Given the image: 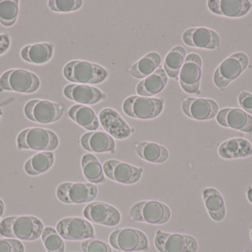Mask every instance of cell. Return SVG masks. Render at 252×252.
<instances>
[{
    "label": "cell",
    "instance_id": "cell-1",
    "mask_svg": "<svg viewBox=\"0 0 252 252\" xmlns=\"http://www.w3.org/2000/svg\"><path fill=\"white\" fill-rule=\"evenodd\" d=\"M44 223L33 216H13L0 222V235L5 238L33 241L41 236Z\"/></svg>",
    "mask_w": 252,
    "mask_h": 252
},
{
    "label": "cell",
    "instance_id": "cell-2",
    "mask_svg": "<svg viewBox=\"0 0 252 252\" xmlns=\"http://www.w3.org/2000/svg\"><path fill=\"white\" fill-rule=\"evenodd\" d=\"M63 76L71 82L81 84H97L109 76L107 70L100 65L83 60H73L66 64Z\"/></svg>",
    "mask_w": 252,
    "mask_h": 252
},
{
    "label": "cell",
    "instance_id": "cell-3",
    "mask_svg": "<svg viewBox=\"0 0 252 252\" xmlns=\"http://www.w3.org/2000/svg\"><path fill=\"white\" fill-rule=\"evenodd\" d=\"M16 144L19 149L51 152L57 149L59 139L52 130L32 127L19 133L16 138Z\"/></svg>",
    "mask_w": 252,
    "mask_h": 252
},
{
    "label": "cell",
    "instance_id": "cell-4",
    "mask_svg": "<svg viewBox=\"0 0 252 252\" xmlns=\"http://www.w3.org/2000/svg\"><path fill=\"white\" fill-rule=\"evenodd\" d=\"M129 217L135 222L163 225L170 220L171 212L166 204L159 201H139L130 207Z\"/></svg>",
    "mask_w": 252,
    "mask_h": 252
},
{
    "label": "cell",
    "instance_id": "cell-5",
    "mask_svg": "<svg viewBox=\"0 0 252 252\" xmlns=\"http://www.w3.org/2000/svg\"><path fill=\"white\" fill-rule=\"evenodd\" d=\"M41 81L36 74L23 69H10L0 76V91L32 93L39 89Z\"/></svg>",
    "mask_w": 252,
    "mask_h": 252
},
{
    "label": "cell",
    "instance_id": "cell-6",
    "mask_svg": "<svg viewBox=\"0 0 252 252\" xmlns=\"http://www.w3.org/2000/svg\"><path fill=\"white\" fill-rule=\"evenodd\" d=\"M164 102L158 98L131 96L123 104V109L130 118L150 120L157 118L164 109Z\"/></svg>",
    "mask_w": 252,
    "mask_h": 252
},
{
    "label": "cell",
    "instance_id": "cell-7",
    "mask_svg": "<svg viewBox=\"0 0 252 252\" xmlns=\"http://www.w3.org/2000/svg\"><path fill=\"white\" fill-rule=\"evenodd\" d=\"M249 63L250 59L245 53L238 52L230 55L215 71L214 84L220 90H223L246 71Z\"/></svg>",
    "mask_w": 252,
    "mask_h": 252
},
{
    "label": "cell",
    "instance_id": "cell-8",
    "mask_svg": "<svg viewBox=\"0 0 252 252\" xmlns=\"http://www.w3.org/2000/svg\"><path fill=\"white\" fill-rule=\"evenodd\" d=\"M24 114L30 121L47 124L59 121L63 116V108L60 104L43 99H31L24 107Z\"/></svg>",
    "mask_w": 252,
    "mask_h": 252
},
{
    "label": "cell",
    "instance_id": "cell-9",
    "mask_svg": "<svg viewBox=\"0 0 252 252\" xmlns=\"http://www.w3.org/2000/svg\"><path fill=\"white\" fill-rule=\"evenodd\" d=\"M109 243L118 251L138 252L149 250V242L146 235L136 229H115L109 236Z\"/></svg>",
    "mask_w": 252,
    "mask_h": 252
},
{
    "label": "cell",
    "instance_id": "cell-10",
    "mask_svg": "<svg viewBox=\"0 0 252 252\" xmlns=\"http://www.w3.org/2000/svg\"><path fill=\"white\" fill-rule=\"evenodd\" d=\"M98 195L96 185L91 183H61L56 189V196L61 202L66 204H82L94 201Z\"/></svg>",
    "mask_w": 252,
    "mask_h": 252
},
{
    "label": "cell",
    "instance_id": "cell-11",
    "mask_svg": "<svg viewBox=\"0 0 252 252\" xmlns=\"http://www.w3.org/2000/svg\"><path fill=\"white\" fill-rule=\"evenodd\" d=\"M154 245L159 252H196L198 242L193 237L181 234L167 233L158 230Z\"/></svg>",
    "mask_w": 252,
    "mask_h": 252
},
{
    "label": "cell",
    "instance_id": "cell-12",
    "mask_svg": "<svg viewBox=\"0 0 252 252\" xmlns=\"http://www.w3.org/2000/svg\"><path fill=\"white\" fill-rule=\"evenodd\" d=\"M202 59L197 53H189L187 56L183 66L179 72L181 87L189 94L199 93L201 84Z\"/></svg>",
    "mask_w": 252,
    "mask_h": 252
},
{
    "label": "cell",
    "instance_id": "cell-13",
    "mask_svg": "<svg viewBox=\"0 0 252 252\" xmlns=\"http://www.w3.org/2000/svg\"><path fill=\"white\" fill-rule=\"evenodd\" d=\"M56 231L63 239L79 241L95 238L93 225L82 217H70L62 219L56 226Z\"/></svg>",
    "mask_w": 252,
    "mask_h": 252
},
{
    "label": "cell",
    "instance_id": "cell-14",
    "mask_svg": "<svg viewBox=\"0 0 252 252\" xmlns=\"http://www.w3.org/2000/svg\"><path fill=\"white\" fill-rule=\"evenodd\" d=\"M103 169L104 175L110 180L125 185L137 183L143 173L142 168L114 159L106 161Z\"/></svg>",
    "mask_w": 252,
    "mask_h": 252
},
{
    "label": "cell",
    "instance_id": "cell-15",
    "mask_svg": "<svg viewBox=\"0 0 252 252\" xmlns=\"http://www.w3.org/2000/svg\"><path fill=\"white\" fill-rule=\"evenodd\" d=\"M182 109L187 116L192 119L207 121L216 117L219 107L213 99L189 97L182 101Z\"/></svg>",
    "mask_w": 252,
    "mask_h": 252
},
{
    "label": "cell",
    "instance_id": "cell-16",
    "mask_svg": "<svg viewBox=\"0 0 252 252\" xmlns=\"http://www.w3.org/2000/svg\"><path fill=\"white\" fill-rule=\"evenodd\" d=\"M84 216L92 223L110 227L119 224L121 220V213L115 207L100 201L88 204L84 210Z\"/></svg>",
    "mask_w": 252,
    "mask_h": 252
},
{
    "label": "cell",
    "instance_id": "cell-17",
    "mask_svg": "<svg viewBox=\"0 0 252 252\" xmlns=\"http://www.w3.org/2000/svg\"><path fill=\"white\" fill-rule=\"evenodd\" d=\"M184 43L189 47L216 50L220 47V38L216 31L204 27L189 28L182 34Z\"/></svg>",
    "mask_w": 252,
    "mask_h": 252
},
{
    "label": "cell",
    "instance_id": "cell-18",
    "mask_svg": "<svg viewBox=\"0 0 252 252\" xmlns=\"http://www.w3.org/2000/svg\"><path fill=\"white\" fill-rule=\"evenodd\" d=\"M217 122L222 127L252 133V115L238 108H223L216 115Z\"/></svg>",
    "mask_w": 252,
    "mask_h": 252
},
{
    "label": "cell",
    "instance_id": "cell-19",
    "mask_svg": "<svg viewBox=\"0 0 252 252\" xmlns=\"http://www.w3.org/2000/svg\"><path fill=\"white\" fill-rule=\"evenodd\" d=\"M99 121L108 134L115 139L124 140L131 135L132 130L130 126L112 108L102 109L99 113Z\"/></svg>",
    "mask_w": 252,
    "mask_h": 252
},
{
    "label": "cell",
    "instance_id": "cell-20",
    "mask_svg": "<svg viewBox=\"0 0 252 252\" xmlns=\"http://www.w3.org/2000/svg\"><path fill=\"white\" fill-rule=\"evenodd\" d=\"M63 93L66 99L82 105H94L106 98L101 90L87 84H67L63 88Z\"/></svg>",
    "mask_w": 252,
    "mask_h": 252
},
{
    "label": "cell",
    "instance_id": "cell-21",
    "mask_svg": "<svg viewBox=\"0 0 252 252\" xmlns=\"http://www.w3.org/2000/svg\"><path fill=\"white\" fill-rule=\"evenodd\" d=\"M207 7L215 14L239 18L251 10L252 2L250 0H209Z\"/></svg>",
    "mask_w": 252,
    "mask_h": 252
},
{
    "label": "cell",
    "instance_id": "cell-22",
    "mask_svg": "<svg viewBox=\"0 0 252 252\" xmlns=\"http://www.w3.org/2000/svg\"><path fill=\"white\" fill-rule=\"evenodd\" d=\"M83 149L95 153L115 152V142L113 138L102 131L84 133L80 140Z\"/></svg>",
    "mask_w": 252,
    "mask_h": 252
},
{
    "label": "cell",
    "instance_id": "cell-23",
    "mask_svg": "<svg viewBox=\"0 0 252 252\" xmlns=\"http://www.w3.org/2000/svg\"><path fill=\"white\" fill-rule=\"evenodd\" d=\"M168 82V76L163 68H159L151 75H148L136 86L138 95L145 97H151L161 93Z\"/></svg>",
    "mask_w": 252,
    "mask_h": 252
},
{
    "label": "cell",
    "instance_id": "cell-24",
    "mask_svg": "<svg viewBox=\"0 0 252 252\" xmlns=\"http://www.w3.org/2000/svg\"><path fill=\"white\" fill-rule=\"evenodd\" d=\"M54 45L48 42L37 43L25 46L21 50L20 56L25 62L35 65L47 63L53 57Z\"/></svg>",
    "mask_w": 252,
    "mask_h": 252
},
{
    "label": "cell",
    "instance_id": "cell-25",
    "mask_svg": "<svg viewBox=\"0 0 252 252\" xmlns=\"http://www.w3.org/2000/svg\"><path fill=\"white\" fill-rule=\"evenodd\" d=\"M134 149L139 158L153 164H162L170 155L165 146L154 142H139L134 145Z\"/></svg>",
    "mask_w": 252,
    "mask_h": 252
},
{
    "label": "cell",
    "instance_id": "cell-26",
    "mask_svg": "<svg viewBox=\"0 0 252 252\" xmlns=\"http://www.w3.org/2000/svg\"><path fill=\"white\" fill-rule=\"evenodd\" d=\"M219 153L224 159L247 158L252 155V146L247 139L234 138L220 144Z\"/></svg>",
    "mask_w": 252,
    "mask_h": 252
},
{
    "label": "cell",
    "instance_id": "cell-27",
    "mask_svg": "<svg viewBox=\"0 0 252 252\" xmlns=\"http://www.w3.org/2000/svg\"><path fill=\"white\" fill-rule=\"evenodd\" d=\"M161 63V57L157 52H151L142 56L129 68V73L133 78H146L154 73Z\"/></svg>",
    "mask_w": 252,
    "mask_h": 252
},
{
    "label": "cell",
    "instance_id": "cell-28",
    "mask_svg": "<svg viewBox=\"0 0 252 252\" xmlns=\"http://www.w3.org/2000/svg\"><path fill=\"white\" fill-rule=\"evenodd\" d=\"M68 115L78 125L90 131L97 130L100 126V121L95 112L85 105H73L68 110Z\"/></svg>",
    "mask_w": 252,
    "mask_h": 252
},
{
    "label": "cell",
    "instance_id": "cell-29",
    "mask_svg": "<svg viewBox=\"0 0 252 252\" xmlns=\"http://www.w3.org/2000/svg\"><path fill=\"white\" fill-rule=\"evenodd\" d=\"M203 198L210 217L215 221H222L226 216V206L221 194L214 188H207L203 192Z\"/></svg>",
    "mask_w": 252,
    "mask_h": 252
},
{
    "label": "cell",
    "instance_id": "cell-30",
    "mask_svg": "<svg viewBox=\"0 0 252 252\" xmlns=\"http://www.w3.org/2000/svg\"><path fill=\"white\" fill-rule=\"evenodd\" d=\"M54 161V154L53 152H38L25 162L24 170L29 176H39L48 171L53 167Z\"/></svg>",
    "mask_w": 252,
    "mask_h": 252
},
{
    "label": "cell",
    "instance_id": "cell-31",
    "mask_svg": "<svg viewBox=\"0 0 252 252\" xmlns=\"http://www.w3.org/2000/svg\"><path fill=\"white\" fill-rule=\"evenodd\" d=\"M186 57V49L181 45L176 46L168 52L166 55L163 66L167 76L175 79L179 78V72Z\"/></svg>",
    "mask_w": 252,
    "mask_h": 252
},
{
    "label": "cell",
    "instance_id": "cell-32",
    "mask_svg": "<svg viewBox=\"0 0 252 252\" xmlns=\"http://www.w3.org/2000/svg\"><path fill=\"white\" fill-rule=\"evenodd\" d=\"M81 167L84 177L90 183L98 184L105 181L103 167L93 154H85L81 158Z\"/></svg>",
    "mask_w": 252,
    "mask_h": 252
},
{
    "label": "cell",
    "instance_id": "cell-33",
    "mask_svg": "<svg viewBox=\"0 0 252 252\" xmlns=\"http://www.w3.org/2000/svg\"><path fill=\"white\" fill-rule=\"evenodd\" d=\"M19 0H0V24L11 27L16 23L19 14Z\"/></svg>",
    "mask_w": 252,
    "mask_h": 252
},
{
    "label": "cell",
    "instance_id": "cell-34",
    "mask_svg": "<svg viewBox=\"0 0 252 252\" xmlns=\"http://www.w3.org/2000/svg\"><path fill=\"white\" fill-rule=\"evenodd\" d=\"M41 239L47 252H64L63 238L53 227H46L41 234Z\"/></svg>",
    "mask_w": 252,
    "mask_h": 252
},
{
    "label": "cell",
    "instance_id": "cell-35",
    "mask_svg": "<svg viewBox=\"0 0 252 252\" xmlns=\"http://www.w3.org/2000/svg\"><path fill=\"white\" fill-rule=\"evenodd\" d=\"M82 0H49L47 5L50 10L58 13L76 11L82 7Z\"/></svg>",
    "mask_w": 252,
    "mask_h": 252
},
{
    "label": "cell",
    "instance_id": "cell-36",
    "mask_svg": "<svg viewBox=\"0 0 252 252\" xmlns=\"http://www.w3.org/2000/svg\"><path fill=\"white\" fill-rule=\"evenodd\" d=\"M81 248L83 252H112L109 244L99 240H85L81 244Z\"/></svg>",
    "mask_w": 252,
    "mask_h": 252
},
{
    "label": "cell",
    "instance_id": "cell-37",
    "mask_svg": "<svg viewBox=\"0 0 252 252\" xmlns=\"http://www.w3.org/2000/svg\"><path fill=\"white\" fill-rule=\"evenodd\" d=\"M0 252H25L22 242L13 238L0 239Z\"/></svg>",
    "mask_w": 252,
    "mask_h": 252
},
{
    "label": "cell",
    "instance_id": "cell-38",
    "mask_svg": "<svg viewBox=\"0 0 252 252\" xmlns=\"http://www.w3.org/2000/svg\"><path fill=\"white\" fill-rule=\"evenodd\" d=\"M238 102L245 112L252 115V94L249 92H241L238 95Z\"/></svg>",
    "mask_w": 252,
    "mask_h": 252
},
{
    "label": "cell",
    "instance_id": "cell-39",
    "mask_svg": "<svg viewBox=\"0 0 252 252\" xmlns=\"http://www.w3.org/2000/svg\"><path fill=\"white\" fill-rule=\"evenodd\" d=\"M10 45V36L7 34H0V56L4 54Z\"/></svg>",
    "mask_w": 252,
    "mask_h": 252
},
{
    "label": "cell",
    "instance_id": "cell-40",
    "mask_svg": "<svg viewBox=\"0 0 252 252\" xmlns=\"http://www.w3.org/2000/svg\"><path fill=\"white\" fill-rule=\"evenodd\" d=\"M4 211V202L0 199V219L2 217Z\"/></svg>",
    "mask_w": 252,
    "mask_h": 252
},
{
    "label": "cell",
    "instance_id": "cell-41",
    "mask_svg": "<svg viewBox=\"0 0 252 252\" xmlns=\"http://www.w3.org/2000/svg\"><path fill=\"white\" fill-rule=\"evenodd\" d=\"M247 198H248L250 202L252 204V186L249 188L248 192H247Z\"/></svg>",
    "mask_w": 252,
    "mask_h": 252
},
{
    "label": "cell",
    "instance_id": "cell-42",
    "mask_svg": "<svg viewBox=\"0 0 252 252\" xmlns=\"http://www.w3.org/2000/svg\"><path fill=\"white\" fill-rule=\"evenodd\" d=\"M244 252H252V247H249Z\"/></svg>",
    "mask_w": 252,
    "mask_h": 252
},
{
    "label": "cell",
    "instance_id": "cell-43",
    "mask_svg": "<svg viewBox=\"0 0 252 252\" xmlns=\"http://www.w3.org/2000/svg\"><path fill=\"white\" fill-rule=\"evenodd\" d=\"M1 115H2V111H1V109H0V119H1Z\"/></svg>",
    "mask_w": 252,
    "mask_h": 252
},
{
    "label": "cell",
    "instance_id": "cell-44",
    "mask_svg": "<svg viewBox=\"0 0 252 252\" xmlns=\"http://www.w3.org/2000/svg\"><path fill=\"white\" fill-rule=\"evenodd\" d=\"M251 236H252V232H251Z\"/></svg>",
    "mask_w": 252,
    "mask_h": 252
}]
</instances>
